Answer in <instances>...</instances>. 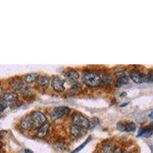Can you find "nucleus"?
I'll list each match as a JSON object with an SVG mask.
<instances>
[{
  "label": "nucleus",
  "instance_id": "obj_23",
  "mask_svg": "<svg viewBox=\"0 0 153 153\" xmlns=\"http://www.w3.org/2000/svg\"><path fill=\"white\" fill-rule=\"evenodd\" d=\"M113 153H123V151L120 148H115Z\"/></svg>",
  "mask_w": 153,
  "mask_h": 153
},
{
  "label": "nucleus",
  "instance_id": "obj_26",
  "mask_svg": "<svg viewBox=\"0 0 153 153\" xmlns=\"http://www.w3.org/2000/svg\"><path fill=\"white\" fill-rule=\"evenodd\" d=\"M126 93L125 92L122 93V94H120V97H126Z\"/></svg>",
  "mask_w": 153,
  "mask_h": 153
},
{
  "label": "nucleus",
  "instance_id": "obj_8",
  "mask_svg": "<svg viewBox=\"0 0 153 153\" xmlns=\"http://www.w3.org/2000/svg\"><path fill=\"white\" fill-rule=\"evenodd\" d=\"M130 77L136 84H141L143 82H145L146 75L142 74L141 72L138 71H133L130 73Z\"/></svg>",
  "mask_w": 153,
  "mask_h": 153
},
{
  "label": "nucleus",
  "instance_id": "obj_18",
  "mask_svg": "<svg viewBox=\"0 0 153 153\" xmlns=\"http://www.w3.org/2000/svg\"><path fill=\"white\" fill-rule=\"evenodd\" d=\"M22 84H23V82L19 80H16L11 83V86H12V88L15 89V90H17V91L19 89V87L22 85Z\"/></svg>",
  "mask_w": 153,
  "mask_h": 153
},
{
  "label": "nucleus",
  "instance_id": "obj_31",
  "mask_svg": "<svg viewBox=\"0 0 153 153\" xmlns=\"http://www.w3.org/2000/svg\"><path fill=\"white\" fill-rule=\"evenodd\" d=\"M125 153H130V152H125Z\"/></svg>",
  "mask_w": 153,
  "mask_h": 153
},
{
  "label": "nucleus",
  "instance_id": "obj_1",
  "mask_svg": "<svg viewBox=\"0 0 153 153\" xmlns=\"http://www.w3.org/2000/svg\"><path fill=\"white\" fill-rule=\"evenodd\" d=\"M83 80L86 85L89 87H98L103 82L100 78V76L95 72H87L83 76Z\"/></svg>",
  "mask_w": 153,
  "mask_h": 153
},
{
  "label": "nucleus",
  "instance_id": "obj_6",
  "mask_svg": "<svg viewBox=\"0 0 153 153\" xmlns=\"http://www.w3.org/2000/svg\"><path fill=\"white\" fill-rule=\"evenodd\" d=\"M65 78L68 80L69 83L73 84L74 85L76 84V83L78 82L79 79V74L76 71H69L65 73Z\"/></svg>",
  "mask_w": 153,
  "mask_h": 153
},
{
  "label": "nucleus",
  "instance_id": "obj_15",
  "mask_svg": "<svg viewBox=\"0 0 153 153\" xmlns=\"http://www.w3.org/2000/svg\"><path fill=\"white\" fill-rule=\"evenodd\" d=\"M19 93H21L22 94H29L31 93V88L28 86L25 85V84H23L21 87H19V89L18 90Z\"/></svg>",
  "mask_w": 153,
  "mask_h": 153
},
{
  "label": "nucleus",
  "instance_id": "obj_21",
  "mask_svg": "<svg viewBox=\"0 0 153 153\" xmlns=\"http://www.w3.org/2000/svg\"><path fill=\"white\" fill-rule=\"evenodd\" d=\"M8 106V103L5 102L4 100H2V98L0 99V112L5 110Z\"/></svg>",
  "mask_w": 153,
  "mask_h": 153
},
{
  "label": "nucleus",
  "instance_id": "obj_27",
  "mask_svg": "<svg viewBox=\"0 0 153 153\" xmlns=\"http://www.w3.org/2000/svg\"><path fill=\"white\" fill-rule=\"evenodd\" d=\"M149 117H151V118H153V112H152V113H149Z\"/></svg>",
  "mask_w": 153,
  "mask_h": 153
},
{
  "label": "nucleus",
  "instance_id": "obj_7",
  "mask_svg": "<svg viewBox=\"0 0 153 153\" xmlns=\"http://www.w3.org/2000/svg\"><path fill=\"white\" fill-rule=\"evenodd\" d=\"M129 82V76L126 72H119L117 73V79L116 81V85L117 87H122L126 85Z\"/></svg>",
  "mask_w": 153,
  "mask_h": 153
},
{
  "label": "nucleus",
  "instance_id": "obj_28",
  "mask_svg": "<svg viewBox=\"0 0 153 153\" xmlns=\"http://www.w3.org/2000/svg\"><path fill=\"white\" fill-rule=\"evenodd\" d=\"M128 104V103H123V104L121 105V106H126V105Z\"/></svg>",
  "mask_w": 153,
  "mask_h": 153
},
{
  "label": "nucleus",
  "instance_id": "obj_14",
  "mask_svg": "<svg viewBox=\"0 0 153 153\" xmlns=\"http://www.w3.org/2000/svg\"><path fill=\"white\" fill-rule=\"evenodd\" d=\"M38 74L36 73H30L25 76V80L26 83H32L38 78Z\"/></svg>",
  "mask_w": 153,
  "mask_h": 153
},
{
  "label": "nucleus",
  "instance_id": "obj_25",
  "mask_svg": "<svg viewBox=\"0 0 153 153\" xmlns=\"http://www.w3.org/2000/svg\"><path fill=\"white\" fill-rule=\"evenodd\" d=\"M25 153H34L30 149H25Z\"/></svg>",
  "mask_w": 153,
  "mask_h": 153
},
{
  "label": "nucleus",
  "instance_id": "obj_4",
  "mask_svg": "<svg viewBox=\"0 0 153 153\" xmlns=\"http://www.w3.org/2000/svg\"><path fill=\"white\" fill-rule=\"evenodd\" d=\"M71 110L67 106H57L53 110L51 113V117L54 120H57L61 117L67 116L70 113Z\"/></svg>",
  "mask_w": 153,
  "mask_h": 153
},
{
  "label": "nucleus",
  "instance_id": "obj_20",
  "mask_svg": "<svg viewBox=\"0 0 153 153\" xmlns=\"http://www.w3.org/2000/svg\"><path fill=\"white\" fill-rule=\"evenodd\" d=\"M91 137H89L88 138V139H87V140H86V141L85 142H84V143H83V144H82L81 145V146H79V147H78V148H76V149H75L74 150V152H72L71 153H76V152H80V150H81L82 149H83V148H84V146H86V145H87V143H88V142L89 141H91Z\"/></svg>",
  "mask_w": 153,
  "mask_h": 153
},
{
  "label": "nucleus",
  "instance_id": "obj_22",
  "mask_svg": "<svg viewBox=\"0 0 153 153\" xmlns=\"http://www.w3.org/2000/svg\"><path fill=\"white\" fill-rule=\"evenodd\" d=\"M125 126L126 124H124L123 123L120 122L117 124V128H118L119 130L120 131H125Z\"/></svg>",
  "mask_w": 153,
  "mask_h": 153
},
{
  "label": "nucleus",
  "instance_id": "obj_2",
  "mask_svg": "<svg viewBox=\"0 0 153 153\" xmlns=\"http://www.w3.org/2000/svg\"><path fill=\"white\" fill-rule=\"evenodd\" d=\"M30 117H31V122H32L33 128H39L41 126L46 123L45 116L42 112H35V113H32V115Z\"/></svg>",
  "mask_w": 153,
  "mask_h": 153
},
{
  "label": "nucleus",
  "instance_id": "obj_11",
  "mask_svg": "<svg viewBox=\"0 0 153 153\" xmlns=\"http://www.w3.org/2000/svg\"><path fill=\"white\" fill-rule=\"evenodd\" d=\"M17 98V94H15V93H8V94H4L2 99L4 100L8 103V105H9V103H13L15 102H16Z\"/></svg>",
  "mask_w": 153,
  "mask_h": 153
},
{
  "label": "nucleus",
  "instance_id": "obj_9",
  "mask_svg": "<svg viewBox=\"0 0 153 153\" xmlns=\"http://www.w3.org/2000/svg\"><path fill=\"white\" fill-rule=\"evenodd\" d=\"M71 133L75 137H81L86 133V129L81 126H79L73 125L71 128Z\"/></svg>",
  "mask_w": 153,
  "mask_h": 153
},
{
  "label": "nucleus",
  "instance_id": "obj_13",
  "mask_svg": "<svg viewBox=\"0 0 153 153\" xmlns=\"http://www.w3.org/2000/svg\"><path fill=\"white\" fill-rule=\"evenodd\" d=\"M21 126L23 129H31V128H33L31 117H28V118H26V119H25V120H23L21 123Z\"/></svg>",
  "mask_w": 153,
  "mask_h": 153
},
{
  "label": "nucleus",
  "instance_id": "obj_30",
  "mask_svg": "<svg viewBox=\"0 0 153 153\" xmlns=\"http://www.w3.org/2000/svg\"><path fill=\"white\" fill-rule=\"evenodd\" d=\"M101 153H106V152H101Z\"/></svg>",
  "mask_w": 153,
  "mask_h": 153
},
{
  "label": "nucleus",
  "instance_id": "obj_19",
  "mask_svg": "<svg viewBox=\"0 0 153 153\" xmlns=\"http://www.w3.org/2000/svg\"><path fill=\"white\" fill-rule=\"evenodd\" d=\"M100 78L102 80V82H104L106 84H110V82H111V77L108 74H103L102 76H100Z\"/></svg>",
  "mask_w": 153,
  "mask_h": 153
},
{
  "label": "nucleus",
  "instance_id": "obj_3",
  "mask_svg": "<svg viewBox=\"0 0 153 153\" xmlns=\"http://www.w3.org/2000/svg\"><path fill=\"white\" fill-rule=\"evenodd\" d=\"M73 125L79 126L84 129H88L89 120L80 113H76L73 116Z\"/></svg>",
  "mask_w": 153,
  "mask_h": 153
},
{
  "label": "nucleus",
  "instance_id": "obj_17",
  "mask_svg": "<svg viewBox=\"0 0 153 153\" xmlns=\"http://www.w3.org/2000/svg\"><path fill=\"white\" fill-rule=\"evenodd\" d=\"M136 130V124L133 123H129L126 124L125 131L126 132H134Z\"/></svg>",
  "mask_w": 153,
  "mask_h": 153
},
{
  "label": "nucleus",
  "instance_id": "obj_29",
  "mask_svg": "<svg viewBox=\"0 0 153 153\" xmlns=\"http://www.w3.org/2000/svg\"><path fill=\"white\" fill-rule=\"evenodd\" d=\"M2 147V144H1V143H0V148Z\"/></svg>",
  "mask_w": 153,
  "mask_h": 153
},
{
  "label": "nucleus",
  "instance_id": "obj_16",
  "mask_svg": "<svg viewBox=\"0 0 153 153\" xmlns=\"http://www.w3.org/2000/svg\"><path fill=\"white\" fill-rule=\"evenodd\" d=\"M99 124V120L97 118H92L91 120H89V128L88 129H92L95 128Z\"/></svg>",
  "mask_w": 153,
  "mask_h": 153
},
{
  "label": "nucleus",
  "instance_id": "obj_24",
  "mask_svg": "<svg viewBox=\"0 0 153 153\" xmlns=\"http://www.w3.org/2000/svg\"><path fill=\"white\" fill-rule=\"evenodd\" d=\"M3 89H2V87L0 85V98L3 97Z\"/></svg>",
  "mask_w": 153,
  "mask_h": 153
},
{
  "label": "nucleus",
  "instance_id": "obj_10",
  "mask_svg": "<svg viewBox=\"0 0 153 153\" xmlns=\"http://www.w3.org/2000/svg\"><path fill=\"white\" fill-rule=\"evenodd\" d=\"M49 127H50V125L48 123H45L43 125H42L38 128V132H37V136L39 138L45 137L48 132Z\"/></svg>",
  "mask_w": 153,
  "mask_h": 153
},
{
  "label": "nucleus",
  "instance_id": "obj_12",
  "mask_svg": "<svg viewBox=\"0 0 153 153\" xmlns=\"http://www.w3.org/2000/svg\"><path fill=\"white\" fill-rule=\"evenodd\" d=\"M36 80L38 85L41 87H48L50 84V79L46 76H38Z\"/></svg>",
  "mask_w": 153,
  "mask_h": 153
},
{
  "label": "nucleus",
  "instance_id": "obj_5",
  "mask_svg": "<svg viewBox=\"0 0 153 153\" xmlns=\"http://www.w3.org/2000/svg\"><path fill=\"white\" fill-rule=\"evenodd\" d=\"M65 80L59 76H54L51 80V87L55 91L61 92L65 90Z\"/></svg>",
  "mask_w": 153,
  "mask_h": 153
}]
</instances>
